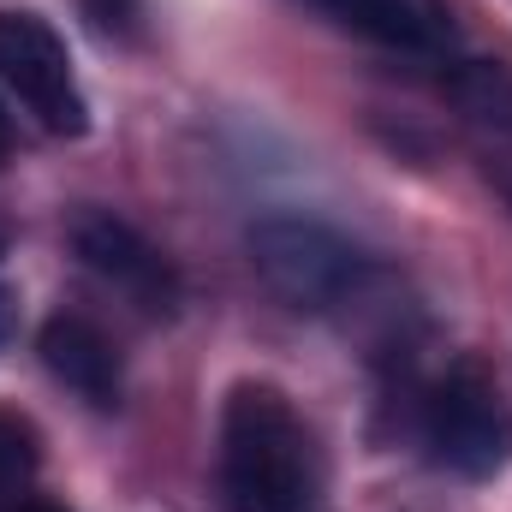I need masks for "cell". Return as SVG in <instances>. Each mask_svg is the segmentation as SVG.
<instances>
[{
	"label": "cell",
	"mask_w": 512,
	"mask_h": 512,
	"mask_svg": "<svg viewBox=\"0 0 512 512\" xmlns=\"http://www.w3.org/2000/svg\"><path fill=\"white\" fill-rule=\"evenodd\" d=\"M215 471L233 512H310L322 495L316 435L268 382H239L227 393Z\"/></svg>",
	"instance_id": "obj_1"
},
{
	"label": "cell",
	"mask_w": 512,
	"mask_h": 512,
	"mask_svg": "<svg viewBox=\"0 0 512 512\" xmlns=\"http://www.w3.org/2000/svg\"><path fill=\"white\" fill-rule=\"evenodd\" d=\"M251 262L268 280L274 298L292 310H340L346 298L364 292L370 256L358 251L346 233L304 221V215H268L251 227Z\"/></svg>",
	"instance_id": "obj_2"
},
{
	"label": "cell",
	"mask_w": 512,
	"mask_h": 512,
	"mask_svg": "<svg viewBox=\"0 0 512 512\" xmlns=\"http://www.w3.org/2000/svg\"><path fill=\"white\" fill-rule=\"evenodd\" d=\"M423 447L441 471L489 483L512 465V405L483 364H453L423 399Z\"/></svg>",
	"instance_id": "obj_3"
},
{
	"label": "cell",
	"mask_w": 512,
	"mask_h": 512,
	"mask_svg": "<svg viewBox=\"0 0 512 512\" xmlns=\"http://www.w3.org/2000/svg\"><path fill=\"white\" fill-rule=\"evenodd\" d=\"M0 84L24 102V114L54 137H84L90 102L78 90L72 54L42 12H0Z\"/></svg>",
	"instance_id": "obj_4"
},
{
	"label": "cell",
	"mask_w": 512,
	"mask_h": 512,
	"mask_svg": "<svg viewBox=\"0 0 512 512\" xmlns=\"http://www.w3.org/2000/svg\"><path fill=\"white\" fill-rule=\"evenodd\" d=\"M72 256H78L102 286H114L120 298H131L143 316H173V304H179V274H173V262L161 256V245H149L131 221H120L114 209H84V215H72Z\"/></svg>",
	"instance_id": "obj_5"
},
{
	"label": "cell",
	"mask_w": 512,
	"mask_h": 512,
	"mask_svg": "<svg viewBox=\"0 0 512 512\" xmlns=\"http://www.w3.org/2000/svg\"><path fill=\"white\" fill-rule=\"evenodd\" d=\"M310 12H322L328 24L393 48V54H417V60H435L453 48V12L447 0H304Z\"/></svg>",
	"instance_id": "obj_6"
},
{
	"label": "cell",
	"mask_w": 512,
	"mask_h": 512,
	"mask_svg": "<svg viewBox=\"0 0 512 512\" xmlns=\"http://www.w3.org/2000/svg\"><path fill=\"white\" fill-rule=\"evenodd\" d=\"M36 352H42V364H48V376L54 382H66L78 399H90V405H120V387H126V370H120V346L90 322V316H78V310H60V316H48L42 322V334H36Z\"/></svg>",
	"instance_id": "obj_7"
},
{
	"label": "cell",
	"mask_w": 512,
	"mask_h": 512,
	"mask_svg": "<svg viewBox=\"0 0 512 512\" xmlns=\"http://www.w3.org/2000/svg\"><path fill=\"white\" fill-rule=\"evenodd\" d=\"M42 465V435L30 417L0 411V489H24Z\"/></svg>",
	"instance_id": "obj_8"
},
{
	"label": "cell",
	"mask_w": 512,
	"mask_h": 512,
	"mask_svg": "<svg viewBox=\"0 0 512 512\" xmlns=\"http://www.w3.org/2000/svg\"><path fill=\"white\" fill-rule=\"evenodd\" d=\"M84 18L102 36L126 42V36H137V24H143V0H84Z\"/></svg>",
	"instance_id": "obj_9"
},
{
	"label": "cell",
	"mask_w": 512,
	"mask_h": 512,
	"mask_svg": "<svg viewBox=\"0 0 512 512\" xmlns=\"http://www.w3.org/2000/svg\"><path fill=\"white\" fill-rule=\"evenodd\" d=\"M6 340H12V292L0 286V346H6Z\"/></svg>",
	"instance_id": "obj_10"
},
{
	"label": "cell",
	"mask_w": 512,
	"mask_h": 512,
	"mask_svg": "<svg viewBox=\"0 0 512 512\" xmlns=\"http://www.w3.org/2000/svg\"><path fill=\"white\" fill-rule=\"evenodd\" d=\"M12 512H66V507H54V501H18Z\"/></svg>",
	"instance_id": "obj_11"
},
{
	"label": "cell",
	"mask_w": 512,
	"mask_h": 512,
	"mask_svg": "<svg viewBox=\"0 0 512 512\" xmlns=\"http://www.w3.org/2000/svg\"><path fill=\"white\" fill-rule=\"evenodd\" d=\"M12 149V120H6V108H0V155Z\"/></svg>",
	"instance_id": "obj_12"
}]
</instances>
